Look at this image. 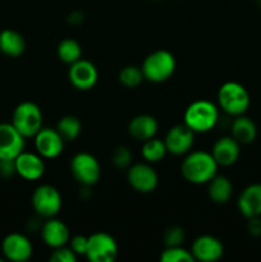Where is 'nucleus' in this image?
<instances>
[{"mask_svg": "<svg viewBox=\"0 0 261 262\" xmlns=\"http://www.w3.org/2000/svg\"><path fill=\"white\" fill-rule=\"evenodd\" d=\"M217 163L211 152L192 151L187 154L181 164V173L192 184L209 183L217 174Z\"/></svg>", "mask_w": 261, "mask_h": 262, "instance_id": "obj_1", "label": "nucleus"}, {"mask_svg": "<svg viewBox=\"0 0 261 262\" xmlns=\"http://www.w3.org/2000/svg\"><path fill=\"white\" fill-rule=\"evenodd\" d=\"M219 122V109L209 100L193 101L184 112V124L194 133H206Z\"/></svg>", "mask_w": 261, "mask_h": 262, "instance_id": "obj_2", "label": "nucleus"}, {"mask_svg": "<svg viewBox=\"0 0 261 262\" xmlns=\"http://www.w3.org/2000/svg\"><path fill=\"white\" fill-rule=\"evenodd\" d=\"M177 68V61L173 54L168 50H155L148 54L143 60L141 69L146 81L161 83L170 78Z\"/></svg>", "mask_w": 261, "mask_h": 262, "instance_id": "obj_3", "label": "nucleus"}, {"mask_svg": "<svg viewBox=\"0 0 261 262\" xmlns=\"http://www.w3.org/2000/svg\"><path fill=\"white\" fill-rule=\"evenodd\" d=\"M250 94L238 82H225L217 90V105L228 115L238 117L250 107Z\"/></svg>", "mask_w": 261, "mask_h": 262, "instance_id": "obj_4", "label": "nucleus"}, {"mask_svg": "<svg viewBox=\"0 0 261 262\" xmlns=\"http://www.w3.org/2000/svg\"><path fill=\"white\" fill-rule=\"evenodd\" d=\"M42 112L40 106L32 101H23L14 109L12 124L25 138L35 137L42 128Z\"/></svg>", "mask_w": 261, "mask_h": 262, "instance_id": "obj_5", "label": "nucleus"}, {"mask_svg": "<svg viewBox=\"0 0 261 262\" xmlns=\"http://www.w3.org/2000/svg\"><path fill=\"white\" fill-rule=\"evenodd\" d=\"M71 173L82 186H94L101 177V166L90 152H78L71 160Z\"/></svg>", "mask_w": 261, "mask_h": 262, "instance_id": "obj_6", "label": "nucleus"}, {"mask_svg": "<svg viewBox=\"0 0 261 262\" xmlns=\"http://www.w3.org/2000/svg\"><path fill=\"white\" fill-rule=\"evenodd\" d=\"M63 205L61 194L50 184H41L32 194V207L41 217H54L59 214Z\"/></svg>", "mask_w": 261, "mask_h": 262, "instance_id": "obj_7", "label": "nucleus"}, {"mask_svg": "<svg viewBox=\"0 0 261 262\" xmlns=\"http://www.w3.org/2000/svg\"><path fill=\"white\" fill-rule=\"evenodd\" d=\"M118 243L105 232L94 233L89 237L86 257L91 262H113L118 257Z\"/></svg>", "mask_w": 261, "mask_h": 262, "instance_id": "obj_8", "label": "nucleus"}, {"mask_svg": "<svg viewBox=\"0 0 261 262\" xmlns=\"http://www.w3.org/2000/svg\"><path fill=\"white\" fill-rule=\"evenodd\" d=\"M128 183L140 193H150L155 191L159 183V177L150 163L133 164L128 168Z\"/></svg>", "mask_w": 261, "mask_h": 262, "instance_id": "obj_9", "label": "nucleus"}, {"mask_svg": "<svg viewBox=\"0 0 261 262\" xmlns=\"http://www.w3.org/2000/svg\"><path fill=\"white\" fill-rule=\"evenodd\" d=\"M194 142V132L186 124H177L171 127L164 138L166 151L171 155H187Z\"/></svg>", "mask_w": 261, "mask_h": 262, "instance_id": "obj_10", "label": "nucleus"}, {"mask_svg": "<svg viewBox=\"0 0 261 262\" xmlns=\"http://www.w3.org/2000/svg\"><path fill=\"white\" fill-rule=\"evenodd\" d=\"M68 78L74 89L79 90V91H87L97 83L99 72L94 63L84 60V59H79L69 67Z\"/></svg>", "mask_w": 261, "mask_h": 262, "instance_id": "obj_11", "label": "nucleus"}, {"mask_svg": "<svg viewBox=\"0 0 261 262\" xmlns=\"http://www.w3.org/2000/svg\"><path fill=\"white\" fill-rule=\"evenodd\" d=\"M2 252L7 260L12 262H25L30 260L33 248L26 235L20 233H10L3 239Z\"/></svg>", "mask_w": 261, "mask_h": 262, "instance_id": "obj_12", "label": "nucleus"}, {"mask_svg": "<svg viewBox=\"0 0 261 262\" xmlns=\"http://www.w3.org/2000/svg\"><path fill=\"white\" fill-rule=\"evenodd\" d=\"M35 147L36 151L44 159L58 158L64 150L63 140L56 128H41L37 135L35 136Z\"/></svg>", "mask_w": 261, "mask_h": 262, "instance_id": "obj_13", "label": "nucleus"}, {"mask_svg": "<svg viewBox=\"0 0 261 262\" xmlns=\"http://www.w3.org/2000/svg\"><path fill=\"white\" fill-rule=\"evenodd\" d=\"M191 253L194 261L215 262L219 261L224 255V246L212 235H200L192 243Z\"/></svg>", "mask_w": 261, "mask_h": 262, "instance_id": "obj_14", "label": "nucleus"}, {"mask_svg": "<svg viewBox=\"0 0 261 262\" xmlns=\"http://www.w3.org/2000/svg\"><path fill=\"white\" fill-rule=\"evenodd\" d=\"M25 150V137L12 123H0V159H15Z\"/></svg>", "mask_w": 261, "mask_h": 262, "instance_id": "obj_15", "label": "nucleus"}, {"mask_svg": "<svg viewBox=\"0 0 261 262\" xmlns=\"http://www.w3.org/2000/svg\"><path fill=\"white\" fill-rule=\"evenodd\" d=\"M15 169L20 178L26 181H37L45 173L44 158L38 154L22 151L15 158Z\"/></svg>", "mask_w": 261, "mask_h": 262, "instance_id": "obj_16", "label": "nucleus"}, {"mask_svg": "<svg viewBox=\"0 0 261 262\" xmlns=\"http://www.w3.org/2000/svg\"><path fill=\"white\" fill-rule=\"evenodd\" d=\"M41 238L44 243L49 247L58 248L67 246L69 242V228L61 220L54 217H49L41 227Z\"/></svg>", "mask_w": 261, "mask_h": 262, "instance_id": "obj_17", "label": "nucleus"}, {"mask_svg": "<svg viewBox=\"0 0 261 262\" xmlns=\"http://www.w3.org/2000/svg\"><path fill=\"white\" fill-rule=\"evenodd\" d=\"M237 206L246 219L261 216V183H252L246 187L240 193Z\"/></svg>", "mask_w": 261, "mask_h": 262, "instance_id": "obj_18", "label": "nucleus"}, {"mask_svg": "<svg viewBox=\"0 0 261 262\" xmlns=\"http://www.w3.org/2000/svg\"><path fill=\"white\" fill-rule=\"evenodd\" d=\"M241 154V145L232 137L225 136L216 140L212 146L211 155L219 166H230L237 163Z\"/></svg>", "mask_w": 261, "mask_h": 262, "instance_id": "obj_19", "label": "nucleus"}, {"mask_svg": "<svg viewBox=\"0 0 261 262\" xmlns=\"http://www.w3.org/2000/svg\"><path fill=\"white\" fill-rule=\"evenodd\" d=\"M128 132H129L130 137L135 138L136 141L145 142V141L155 137L156 132H158V122L153 115H136L135 118L130 119Z\"/></svg>", "mask_w": 261, "mask_h": 262, "instance_id": "obj_20", "label": "nucleus"}, {"mask_svg": "<svg viewBox=\"0 0 261 262\" xmlns=\"http://www.w3.org/2000/svg\"><path fill=\"white\" fill-rule=\"evenodd\" d=\"M232 137L237 141L240 145H250L257 137V127L251 118L246 117L245 114L238 115L232 122L230 127Z\"/></svg>", "mask_w": 261, "mask_h": 262, "instance_id": "obj_21", "label": "nucleus"}, {"mask_svg": "<svg viewBox=\"0 0 261 262\" xmlns=\"http://www.w3.org/2000/svg\"><path fill=\"white\" fill-rule=\"evenodd\" d=\"M26 41L18 31L3 30L0 32V51L10 58H18L25 53Z\"/></svg>", "mask_w": 261, "mask_h": 262, "instance_id": "obj_22", "label": "nucleus"}, {"mask_svg": "<svg viewBox=\"0 0 261 262\" xmlns=\"http://www.w3.org/2000/svg\"><path fill=\"white\" fill-rule=\"evenodd\" d=\"M207 193L210 200L215 204H227L233 194V184L225 176H215L209 182Z\"/></svg>", "mask_w": 261, "mask_h": 262, "instance_id": "obj_23", "label": "nucleus"}, {"mask_svg": "<svg viewBox=\"0 0 261 262\" xmlns=\"http://www.w3.org/2000/svg\"><path fill=\"white\" fill-rule=\"evenodd\" d=\"M59 59L66 64H73L77 60L82 59V48L78 41L73 38H64L59 42L56 49Z\"/></svg>", "mask_w": 261, "mask_h": 262, "instance_id": "obj_24", "label": "nucleus"}, {"mask_svg": "<svg viewBox=\"0 0 261 262\" xmlns=\"http://www.w3.org/2000/svg\"><path fill=\"white\" fill-rule=\"evenodd\" d=\"M56 130H58L59 135L63 137L66 142H71V141L76 140L79 136V133H81V120L77 117H74V115H66V117H63L58 122Z\"/></svg>", "mask_w": 261, "mask_h": 262, "instance_id": "obj_25", "label": "nucleus"}, {"mask_svg": "<svg viewBox=\"0 0 261 262\" xmlns=\"http://www.w3.org/2000/svg\"><path fill=\"white\" fill-rule=\"evenodd\" d=\"M142 158L145 159L147 163L154 164V163H158V161L163 160L166 155V147H165V143L164 141L159 140V138H150V140L145 141L142 146Z\"/></svg>", "mask_w": 261, "mask_h": 262, "instance_id": "obj_26", "label": "nucleus"}, {"mask_svg": "<svg viewBox=\"0 0 261 262\" xmlns=\"http://www.w3.org/2000/svg\"><path fill=\"white\" fill-rule=\"evenodd\" d=\"M118 78H119L120 83L124 87H127V89H136V87L142 83L145 77H143L142 69L140 67L127 66L122 68Z\"/></svg>", "mask_w": 261, "mask_h": 262, "instance_id": "obj_27", "label": "nucleus"}, {"mask_svg": "<svg viewBox=\"0 0 261 262\" xmlns=\"http://www.w3.org/2000/svg\"><path fill=\"white\" fill-rule=\"evenodd\" d=\"M160 261L163 262H192L193 256L191 251H187L182 246H173V247H165L161 252Z\"/></svg>", "mask_w": 261, "mask_h": 262, "instance_id": "obj_28", "label": "nucleus"}, {"mask_svg": "<svg viewBox=\"0 0 261 262\" xmlns=\"http://www.w3.org/2000/svg\"><path fill=\"white\" fill-rule=\"evenodd\" d=\"M112 161L115 168L128 169L132 163V152L125 146H118L112 154Z\"/></svg>", "mask_w": 261, "mask_h": 262, "instance_id": "obj_29", "label": "nucleus"}, {"mask_svg": "<svg viewBox=\"0 0 261 262\" xmlns=\"http://www.w3.org/2000/svg\"><path fill=\"white\" fill-rule=\"evenodd\" d=\"M184 230L181 227H174L168 228L164 233V245L165 247H173V246H181L184 241Z\"/></svg>", "mask_w": 261, "mask_h": 262, "instance_id": "obj_30", "label": "nucleus"}, {"mask_svg": "<svg viewBox=\"0 0 261 262\" xmlns=\"http://www.w3.org/2000/svg\"><path fill=\"white\" fill-rule=\"evenodd\" d=\"M49 260L51 262H76L77 255L71 250V247L63 246V247L54 248Z\"/></svg>", "mask_w": 261, "mask_h": 262, "instance_id": "obj_31", "label": "nucleus"}, {"mask_svg": "<svg viewBox=\"0 0 261 262\" xmlns=\"http://www.w3.org/2000/svg\"><path fill=\"white\" fill-rule=\"evenodd\" d=\"M87 243H89V237L74 235L73 238L69 239V247L77 256H84L87 251Z\"/></svg>", "mask_w": 261, "mask_h": 262, "instance_id": "obj_32", "label": "nucleus"}, {"mask_svg": "<svg viewBox=\"0 0 261 262\" xmlns=\"http://www.w3.org/2000/svg\"><path fill=\"white\" fill-rule=\"evenodd\" d=\"M14 174H17L15 159H0V177L10 178Z\"/></svg>", "mask_w": 261, "mask_h": 262, "instance_id": "obj_33", "label": "nucleus"}, {"mask_svg": "<svg viewBox=\"0 0 261 262\" xmlns=\"http://www.w3.org/2000/svg\"><path fill=\"white\" fill-rule=\"evenodd\" d=\"M247 230L252 237H261V216H255L247 219Z\"/></svg>", "mask_w": 261, "mask_h": 262, "instance_id": "obj_34", "label": "nucleus"}, {"mask_svg": "<svg viewBox=\"0 0 261 262\" xmlns=\"http://www.w3.org/2000/svg\"><path fill=\"white\" fill-rule=\"evenodd\" d=\"M151 2H161V0H151Z\"/></svg>", "mask_w": 261, "mask_h": 262, "instance_id": "obj_35", "label": "nucleus"}, {"mask_svg": "<svg viewBox=\"0 0 261 262\" xmlns=\"http://www.w3.org/2000/svg\"><path fill=\"white\" fill-rule=\"evenodd\" d=\"M0 262H3V260H2V258H0Z\"/></svg>", "mask_w": 261, "mask_h": 262, "instance_id": "obj_36", "label": "nucleus"}]
</instances>
